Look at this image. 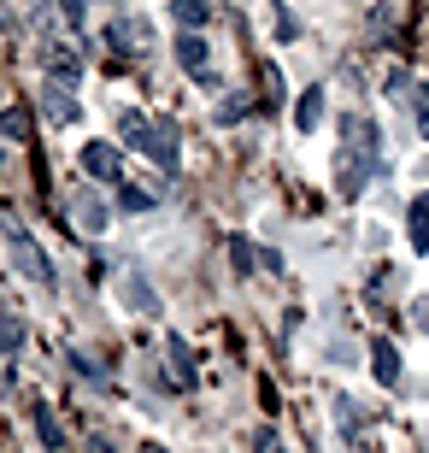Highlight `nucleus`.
Returning <instances> with one entry per match:
<instances>
[{"instance_id": "obj_1", "label": "nucleus", "mask_w": 429, "mask_h": 453, "mask_svg": "<svg viewBox=\"0 0 429 453\" xmlns=\"http://www.w3.org/2000/svg\"><path fill=\"white\" fill-rule=\"evenodd\" d=\"M382 171V135L377 124L364 112H347L341 118V148H335V188H341L347 201H359L364 183Z\"/></svg>"}, {"instance_id": "obj_2", "label": "nucleus", "mask_w": 429, "mask_h": 453, "mask_svg": "<svg viewBox=\"0 0 429 453\" xmlns=\"http://www.w3.org/2000/svg\"><path fill=\"white\" fill-rule=\"evenodd\" d=\"M118 130H124V142H130L142 159H153L159 171H177V124H171V118L124 112V118H118Z\"/></svg>"}, {"instance_id": "obj_3", "label": "nucleus", "mask_w": 429, "mask_h": 453, "mask_svg": "<svg viewBox=\"0 0 429 453\" xmlns=\"http://www.w3.org/2000/svg\"><path fill=\"white\" fill-rule=\"evenodd\" d=\"M0 235H6V248H12V265L30 277V283H42V288H53L59 277H53V259L42 248H35V235L24 230V224L12 219V212H0Z\"/></svg>"}, {"instance_id": "obj_4", "label": "nucleus", "mask_w": 429, "mask_h": 453, "mask_svg": "<svg viewBox=\"0 0 429 453\" xmlns=\"http://www.w3.org/2000/svg\"><path fill=\"white\" fill-rule=\"evenodd\" d=\"M77 159H83V177H95V183H118L124 177V159H118L112 142H88Z\"/></svg>"}, {"instance_id": "obj_5", "label": "nucleus", "mask_w": 429, "mask_h": 453, "mask_svg": "<svg viewBox=\"0 0 429 453\" xmlns=\"http://www.w3.org/2000/svg\"><path fill=\"white\" fill-rule=\"evenodd\" d=\"M42 59H48V77L59 88H71L77 77H83V59H77V48H65V42H48V48H42Z\"/></svg>"}, {"instance_id": "obj_6", "label": "nucleus", "mask_w": 429, "mask_h": 453, "mask_svg": "<svg viewBox=\"0 0 429 453\" xmlns=\"http://www.w3.org/2000/svg\"><path fill=\"white\" fill-rule=\"evenodd\" d=\"M177 65L188 71L195 83H212V53H206L200 35H177Z\"/></svg>"}, {"instance_id": "obj_7", "label": "nucleus", "mask_w": 429, "mask_h": 453, "mask_svg": "<svg viewBox=\"0 0 429 453\" xmlns=\"http://www.w3.org/2000/svg\"><path fill=\"white\" fill-rule=\"evenodd\" d=\"M165 365H171V383H182V388L200 383V371H195V359H188V342H182V336L165 342Z\"/></svg>"}, {"instance_id": "obj_8", "label": "nucleus", "mask_w": 429, "mask_h": 453, "mask_svg": "<svg viewBox=\"0 0 429 453\" xmlns=\"http://www.w3.org/2000/svg\"><path fill=\"white\" fill-rule=\"evenodd\" d=\"M395 95H406V106H412V118H418V130L429 135V88L412 83L406 71H395Z\"/></svg>"}, {"instance_id": "obj_9", "label": "nucleus", "mask_w": 429, "mask_h": 453, "mask_svg": "<svg viewBox=\"0 0 429 453\" xmlns=\"http://www.w3.org/2000/svg\"><path fill=\"white\" fill-rule=\"evenodd\" d=\"M371 371H377L382 388L400 383V353H395V342H371Z\"/></svg>"}, {"instance_id": "obj_10", "label": "nucleus", "mask_w": 429, "mask_h": 453, "mask_svg": "<svg viewBox=\"0 0 429 453\" xmlns=\"http://www.w3.org/2000/svg\"><path fill=\"white\" fill-rule=\"evenodd\" d=\"M318 124H324V83H312L306 95H300V106H295V130L312 135Z\"/></svg>"}, {"instance_id": "obj_11", "label": "nucleus", "mask_w": 429, "mask_h": 453, "mask_svg": "<svg viewBox=\"0 0 429 453\" xmlns=\"http://www.w3.org/2000/svg\"><path fill=\"white\" fill-rule=\"evenodd\" d=\"M0 135H6V142H30V135H35L30 106H6V112H0Z\"/></svg>"}, {"instance_id": "obj_12", "label": "nucleus", "mask_w": 429, "mask_h": 453, "mask_svg": "<svg viewBox=\"0 0 429 453\" xmlns=\"http://www.w3.org/2000/svg\"><path fill=\"white\" fill-rule=\"evenodd\" d=\"M42 112L53 118V124H77V101H71L65 88L53 83V88H42Z\"/></svg>"}, {"instance_id": "obj_13", "label": "nucleus", "mask_w": 429, "mask_h": 453, "mask_svg": "<svg viewBox=\"0 0 429 453\" xmlns=\"http://www.w3.org/2000/svg\"><path fill=\"white\" fill-rule=\"evenodd\" d=\"M171 18H177V35H200V24H206V0H171Z\"/></svg>"}, {"instance_id": "obj_14", "label": "nucleus", "mask_w": 429, "mask_h": 453, "mask_svg": "<svg viewBox=\"0 0 429 453\" xmlns=\"http://www.w3.org/2000/svg\"><path fill=\"white\" fill-rule=\"evenodd\" d=\"M406 235H412V248L429 253V195H418L412 212H406Z\"/></svg>"}, {"instance_id": "obj_15", "label": "nucleus", "mask_w": 429, "mask_h": 453, "mask_svg": "<svg viewBox=\"0 0 429 453\" xmlns=\"http://www.w3.org/2000/svg\"><path fill=\"white\" fill-rule=\"evenodd\" d=\"M35 436H42V448H48V453L65 448V430H59V418H53V406H35Z\"/></svg>"}, {"instance_id": "obj_16", "label": "nucleus", "mask_w": 429, "mask_h": 453, "mask_svg": "<svg viewBox=\"0 0 429 453\" xmlns=\"http://www.w3.org/2000/svg\"><path fill=\"white\" fill-rule=\"evenodd\" d=\"M18 348H24V319H18V312H6V306H0V359H12Z\"/></svg>"}, {"instance_id": "obj_17", "label": "nucleus", "mask_w": 429, "mask_h": 453, "mask_svg": "<svg viewBox=\"0 0 429 453\" xmlns=\"http://www.w3.org/2000/svg\"><path fill=\"white\" fill-rule=\"evenodd\" d=\"M124 295H130V306H135V312H148V319L159 312V295H153V288L142 283V277H130V283H124Z\"/></svg>"}, {"instance_id": "obj_18", "label": "nucleus", "mask_w": 429, "mask_h": 453, "mask_svg": "<svg viewBox=\"0 0 429 453\" xmlns=\"http://www.w3.org/2000/svg\"><path fill=\"white\" fill-rule=\"evenodd\" d=\"M77 224H83L88 235H100V230H106V206H100L95 195H83V206H77Z\"/></svg>"}, {"instance_id": "obj_19", "label": "nucleus", "mask_w": 429, "mask_h": 453, "mask_svg": "<svg viewBox=\"0 0 429 453\" xmlns=\"http://www.w3.org/2000/svg\"><path fill=\"white\" fill-rule=\"evenodd\" d=\"M118 206L135 219V212H153V195H148V188H135V183H124V188H118Z\"/></svg>"}, {"instance_id": "obj_20", "label": "nucleus", "mask_w": 429, "mask_h": 453, "mask_svg": "<svg viewBox=\"0 0 429 453\" xmlns=\"http://www.w3.org/2000/svg\"><path fill=\"white\" fill-rule=\"evenodd\" d=\"M335 418H341L347 436H359V401L353 395H335Z\"/></svg>"}, {"instance_id": "obj_21", "label": "nucleus", "mask_w": 429, "mask_h": 453, "mask_svg": "<svg viewBox=\"0 0 429 453\" xmlns=\"http://www.w3.org/2000/svg\"><path fill=\"white\" fill-rule=\"evenodd\" d=\"M53 24V6L48 0H30V6H24V30H48Z\"/></svg>"}, {"instance_id": "obj_22", "label": "nucleus", "mask_w": 429, "mask_h": 453, "mask_svg": "<svg viewBox=\"0 0 429 453\" xmlns=\"http://www.w3.org/2000/svg\"><path fill=\"white\" fill-rule=\"evenodd\" d=\"M71 371H77V377H88V383H106V377H100V365L88 359V353H77V348H71Z\"/></svg>"}, {"instance_id": "obj_23", "label": "nucleus", "mask_w": 429, "mask_h": 453, "mask_svg": "<svg viewBox=\"0 0 429 453\" xmlns=\"http://www.w3.org/2000/svg\"><path fill=\"white\" fill-rule=\"evenodd\" d=\"M253 253H259V248H248L241 235H230V259H235V271H253Z\"/></svg>"}, {"instance_id": "obj_24", "label": "nucleus", "mask_w": 429, "mask_h": 453, "mask_svg": "<svg viewBox=\"0 0 429 453\" xmlns=\"http://www.w3.org/2000/svg\"><path fill=\"white\" fill-rule=\"evenodd\" d=\"M59 12H65L71 24H88V0H59Z\"/></svg>"}, {"instance_id": "obj_25", "label": "nucleus", "mask_w": 429, "mask_h": 453, "mask_svg": "<svg viewBox=\"0 0 429 453\" xmlns=\"http://www.w3.org/2000/svg\"><path fill=\"white\" fill-rule=\"evenodd\" d=\"M253 453H282V441H277V430H259V436H253Z\"/></svg>"}, {"instance_id": "obj_26", "label": "nucleus", "mask_w": 429, "mask_h": 453, "mask_svg": "<svg viewBox=\"0 0 429 453\" xmlns=\"http://www.w3.org/2000/svg\"><path fill=\"white\" fill-rule=\"evenodd\" d=\"M412 324L429 336V295H418V301H412Z\"/></svg>"}, {"instance_id": "obj_27", "label": "nucleus", "mask_w": 429, "mask_h": 453, "mask_svg": "<svg viewBox=\"0 0 429 453\" xmlns=\"http://www.w3.org/2000/svg\"><path fill=\"white\" fill-rule=\"evenodd\" d=\"M135 453H165V448H159V441H148V448H135Z\"/></svg>"}, {"instance_id": "obj_28", "label": "nucleus", "mask_w": 429, "mask_h": 453, "mask_svg": "<svg viewBox=\"0 0 429 453\" xmlns=\"http://www.w3.org/2000/svg\"><path fill=\"white\" fill-rule=\"evenodd\" d=\"M0 159H6V153H0Z\"/></svg>"}]
</instances>
